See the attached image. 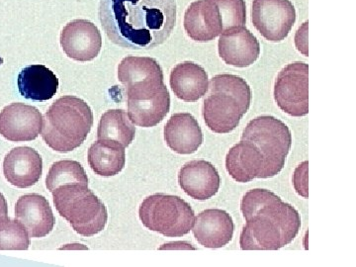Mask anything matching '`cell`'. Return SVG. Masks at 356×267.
Here are the masks:
<instances>
[{
	"label": "cell",
	"mask_w": 356,
	"mask_h": 267,
	"mask_svg": "<svg viewBox=\"0 0 356 267\" xmlns=\"http://www.w3.org/2000/svg\"><path fill=\"white\" fill-rule=\"evenodd\" d=\"M235 224L228 212L221 209H207L199 213L194 221V238L207 248L226 247L233 240Z\"/></svg>",
	"instance_id": "2e32d148"
},
{
	"label": "cell",
	"mask_w": 356,
	"mask_h": 267,
	"mask_svg": "<svg viewBox=\"0 0 356 267\" xmlns=\"http://www.w3.org/2000/svg\"><path fill=\"white\" fill-rule=\"evenodd\" d=\"M219 8L222 21V32L243 27L247 23L245 0H213Z\"/></svg>",
	"instance_id": "484cf974"
},
{
	"label": "cell",
	"mask_w": 356,
	"mask_h": 267,
	"mask_svg": "<svg viewBox=\"0 0 356 267\" xmlns=\"http://www.w3.org/2000/svg\"><path fill=\"white\" fill-rule=\"evenodd\" d=\"M18 90L26 99L44 102L57 93L58 79L43 65H32L21 70L17 79Z\"/></svg>",
	"instance_id": "44dd1931"
},
{
	"label": "cell",
	"mask_w": 356,
	"mask_h": 267,
	"mask_svg": "<svg viewBox=\"0 0 356 267\" xmlns=\"http://www.w3.org/2000/svg\"><path fill=\"white\" fill-rule=\"evenodd\" d=\"M187 36L195 42L213 41L222 34V21L217 4L213 0H196L184 14Z\"/></svg>",
	"instance_id": "9a60e30c"
},
{
	"label": "cell",
	"mask_w": 356,
	"mask_h": 267,
	"mask_svg": "<svg viewBox=\"0 0 356 267\" xmlns=\"http://www.w3.org/2000/svg\"><path fill=\"white\" fill-rule=\"evenodd\" d=\"M51 193L56 209L79 235L88 238L104 229L108 213L104 203L88 189V184L60 185Z\"/></svg>",
	"instance_id": "8992f818"
},
{
	"label": "cell",
	"mask_w": 356,
	"mask_h": 267,
	"mask_svg": "<svg viewBox=\"0 0 356 267\" xmlns=\"http://www.w3.org/2000/svg\"><path fill=\"white\" fill-rule=\"evenodd\" d=\"M42 172L43 159L32 147H14L4 159V177L9 184L18 188H28L36 184Z\"/></svg>",
	"instance_id": "e0dca14e"
},
{
	"label": "cell",
	"mask_w": 356,
	"mask_h": 267,
	"mask_svg": "<svg viewBox=\"0 0 356 267\" xmlns=\"http://www.w3.org/2000/svg\"><path fill=\"white\" fill-rule=\"evenodd\" d=\"M43 122V115L36 107L13 103L0 112V135L10 142H30L39 137Z\"/></svg>",
	"instance_id": "8fae6325"
},
{
	"label": "cell",
	"mask_w": 356,
	"mask_h": 267,
	"mask_svg": "<svg viewBox=\"0 0 356 267\" xmlns=\"http://www.w3.org/2000/svg\"><path fill=\"white\" fill-rule=\"evenodd\" d=\"M218 51L225 64L243 67L254 65L261 56L259 40L245 26L222 32Z\"/></svg>",
	"instance_id": "4fadbf2b"
},
{
	"label": "cell",
	"mask_w": 356,
	"mask_h": 267,
	"mask_svg": "<svg viewBox=\"0 0 356 267\" xmlns=\"http://www.w3.org/2000/svg\"><path fill=\"white\" fill-rule=\"evenodd\" d=\"M242 139L252 142L266 161L270 178L283 170L292 146V134L284 123L269 115H262L248 122Z\"/></svg>",
	"instance_id": "ba28073f"
},
{
	"label": "cell",
	"mask_w": 356,
	"mask_h": 267,
	"mask_svg": "<svg viewBox=\"0 0 356 267\" xmlns=\"http://www.w3.org/2000/svg\"><path fill=\"white\" fill-rule=\"evenodd\" d=\"M274 100L292 117L309 113V65L295 62L281 70L274 83Z\"/></svg>",
	"instance_id": "9c48e42d"
},
{
	"label": "cell",
	"mask_w": 356,
	"mask_h": 267,
	"mask_svg": "<svg viewBox=\"0 0 356 267\" xmlns=\"http://www.w3.org/2000/svg\"><path fill=\"white\" fill-rule=\"evenodd\" d=\"M170 84L173 93L185 102H196L209 89L207 72L193 62L178 64L170 72Z\"/></svg>",
	"instance_id": "ffe728a7"
},
{
	"label": "cell",
	"mask_w": 356,
	"mask_h": 267,
	"mask_svg": "<svg viewBox=\"0 0 356 267\" xmlns=\"http://www.w3.org/2000/svg\"><path fill=\"white\" fill-rule=\"evenodd\" d=\"M88 163L91 170L100 177L118 175L125 168V147L110 140H98L88 149Z\"/></svg>",
	"instance_id": "7402d4cb"
},
{
	"label": "cell",
	"mask_w": 356,
	"mask_h": 267,
	"mask_svg": "<svg viewBox=\"0 0 356 267\" xmlns=\"http://www.w3.org/2000/svg\"><path fill=\"white\" fill-rule=\"evenodd\" d=\"M7 214H8L7 201L3 194L0 192V218L7 217Z\"/></svg>",
	"instance_id": "f1b7e54d"
},
{
	"label": "cell",
	"mask_w": 356,
	"mask_h": 267,
	"mask_svg": "<svg viewBox=\"0 0 356 267\" xmlns=\"http://www.w3.org/2000/svg\"><path fill=\"white\" fill-rule=\"evenodd\" d=\"M60 40L65 55L77 62L95 60L102 48V33L95 24L86 19L67 23Z\"/></svg>",
	"instance_id": "7c38bea8"
},
{
	"label": "cell",
	"mask_w": 356,
	"mask_h": 267,
	"mask_svg": "<svg viewBox=\"0 0 356 267\" xmlns=\"http://www.w3.org/2000/svg\"><path fill=\"white\" fill-rule=\"evenodd\" d=\"M307 175H308V161H304L295 170L293 177V184L299 195L308 198V187H307Z\"/></svg>",
	"instance_id": "4316f807"
},
{
	"label": "cell",
	"mask_w": 356,
	"mask_h": 267,
	"mask_svg": "<svg viewBox=\"0 0 356 267\" xmlns=\"http://www.w3.org/2000/svg\"><path fill=\"white\" fill-rule=\"evenodd\" d=\"M209 95L204 99L202 115L212 132H233L252 104V92L243 77L217 74L211 79Z\"/></svg>",
	"instance_id": "277c9868"
},
{
	"label": "cell",
	"mask_w": 356,
	"mask_h": 267,
	"mask_svg": "<svg viewBox=\"0 0 356 267\" xmlns=\"http://www.w3.org/2000/svg\"><path fill=\"white\" fill-rule=\"evenodd\" d=\"M118 79L127 93L128 116L134 125H159L170 110V95L161 65L153 58L128 56L118 67Z\"/></svg>",
	"instance_id": "3957f363"
},
{
	"label": "cell",
	"mask_w": 356,
	"mask_h": 267,
	"mask_svg": "<svg viewBox=\"0 0 356 267\" xmlns=\"http://www.w3.org/2000/svg\"><path fill=\"white\" fill-rule=\"evenodd\" d=\"M245 220L240 236L243 250H278L295 240L301 229L298 211L273 191L252 189L243 195Z\"/></svg>",
	"instance_id": "7a4b0ae2"
},
{
	"label": "cell",
	"mask_w": 356,
	"mask_h": 267,
	"mask_svg": "<svg viewBox=\"0 0 356 267\" xmlns=\"http://www.w3.org/2000/svg\"><path fill=\"white\" fill-rule=\"evenodd\" d=\"M166 145L175 153L192 154L203 144V133L191 113L173 114L163 130Z\"/></svg>",
	"instance_id": "d6986e66"
},
{
	"label": "cell",
	"mask_w": 356,
	"mask_h": 267,
	"mask_svg": "<svg viewBox=\"0 0 356 267\" xmlns=\"http://www.w3.org/2000/svg\"><path fill=\"white\" fill-rule=\"evenodd\" d=\"M140 222L147 229L168 238H180L193 228L195 213L179 196L156 193L140 204Z\"/></svg>",
	"instance_id": "52a82bcc"
},
{
	"label": "cell",
	"mask_w": 356,
	"mask_h": 267,
	"mask_svg": "<svg viewBox=\"0 0 356 267\" xmlns=\"http://www.w3.org/2000/svg\"><path fill=\"white\" fill-rule=\"evenodd\" d=\"M15 216L27 229L30 238H44L53 231L56 219L47 198L26 194L16 202Z\"/></svg>",
	"instance_id": "ac0fdd59"
},
{
	"label": "cell",
	"mask_w": 356,
	"mask_h": 267,
	"mask_svg": "<svg viewBox=\"0 0 356 267\" xmlns=\"http://www.w3.org/2000/svg\"><path fill=\"white\" fill-rule=\"evenodd\" d=\"M178 184L191 198L205 201L216 195L221 178L217 168L209 161H191L180 168Z\"/></svg>",
	"instance_id": "5bb4252c"
},
{
	"label": "cell",
	"mask_w": 356,
	"mask_h": 267,
	"mask_svg": "<svg viewBox=\"0 0 356 267\" xmlns=\"http://www.w3.org/2000/svg\"><path fill=\"white\" fill-rule=\"evenodd\" d=\"M30 236L17 219L0 218V250H27Z\"/></svg>",
	"instance_id": "d4e9b609"
},
{
	"label": "cell",
	"mask_w": 356,
	"mask_h": 267,
	"mask_svg": "<svg viewBox=\"0 0 356 267\" xmlns=\"http://www.w3.org/2000/svg\"><path fill=\"white\" fill-rule=\"evenodd\" d=\"M92 126L88 103L76 96H63L44 114L42 137L54 151L70 153L83 145Z\"/></svg>",
	"instance_id": "5b68a950"
},
{
	"label": "cell",
	"mask_w": 356,
	"mask_h": 267,
	"mask_svg": "<svg viewBox=\"0 0 356 267\" xmlns=\"http://www.w3.org/2000/svg\"><path fill=\"white\" fill-rule=\"evenodd\" d=\"M252 21L267 41H283L296 22V10L290 0H252Z\"/></svg>",
	"instance_id": "30bf717a"
},
{
	"label": "cell",
	"mask_w": 356,
	"mask_h": 267,
	"mask_svg": "<svg viewBox=\"0 0 356 267\" xmlns=\"http://www.w3.org/2000/svg\"><path fill=\"white\" fill-rule=\"evenodd\" d=\"M307 26L308 22L304 23L297 31L296 37H295V43H296L297 49L298 51L304 54L305 57H308V51H307Z\"/></svg>",
	"instance_id": "83f0119b"
},
{
	"label": "cell",
	"mask_w": 356,
	"mask_h": 267,
	"mask_svg": "<svg viewBox=\"0 0 356 267\" xmlns=\"http://www.w3.org/2000/svg\"><path fill=\"white\" fill-rule=\"evenodd\" d=\"M88 184V177L83 165L76 161H60L53 163L47 175V188L51 192L60 185L67 184Z\"/></svg>",
	"instance_id": "cb8c5ba5"
},
{
	"label": "cell",
	"mask_w": 356,
	"mask_h": 267,
	"mask_svg": "<svg viewBox=\"0 0 356 267\" xmlns=\"http://www.w3.org/2000/svg\"><path fill=\"white\" fill-rule=\"evenodd\" d=\"M99 20L112 43L128 50H151L172 34L177 1L100 0Z\"/></svg>",
	"instance_id": "6da1fadb"
},
{
	"label": "cell",
	"mask_w": 356,
	"mask_h": 267,
	"mask_svg": "<svg viewBox=\"0 0 356 267\" xmlns=\"http://www.w3.org/2000/svg\"><path fill=\"white\" fill-rule=\"evenodd\" d=\"M135 135V125L124 110H108L102 115L98 125V140H114L126 149L132 144Z\"/></svg>",
	"instance_id": "603a6c76"
}]
</instances>
